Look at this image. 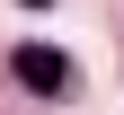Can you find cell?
<instances>
[{"label": "cell", "mask_w": 124, "mask_h": 115, "mask_svg": "<svg viewBox=\"0 0 124 115\" xmlns=\"http://www.w3.org/2000/svg\"><path fill=\"white\" fill-rule=\"evenodd\" d=\"M9 80H18L27 97H62L71 89V62H62L53 44H18V53H9Z\"/></svg>", "instance_id": "cell-1"}, {"label": "cell", "mask_w": 124, "mask_h": 115, "mask_svg": "<svg viewBox=\"0 0 124 115\" xmlns=\"http://www.w3.org/2000/svg\"><path fill=\"white\" fill-rule=\"evenodd\" d=\"M27 9H53V0H27Z\"/></svg>", "instance_id": "cell-2"}]
</instances>
